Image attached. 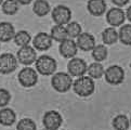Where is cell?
I'll list each match as a JSON object with an SVG mask.
<instances>
[{"label":"cell","instance_id":"obj_14","mask_svg":"<svg viewBox=\"0 0 131 130\" xmlns=\"http://www.w3.org/2000/svg\"><path fill=\"white\" fill-rule=\"evenodd\" d=\"M77 47L82 51H92L93 48L95 47V38L91 35L90 32H81L80 35L77 37Z\"/></svg>","mask_w":131,"mask_h":130},{"label":"cell","instance_id":"obj_13","mask_svg":"<svg viewBox=\"0 0 131 130\" xmlns=\"http://www.w3.org/2000/svg\"><path fill=\"white\" fill-rule=\"evenodd\" d=\"M52 41L53 39L49 34L40 31L32 39V47L37 51H47L52 47Z\"/></svg>","mask_w":131,"mask_h":130},{"label":"cell","instance_id":"obj_25","mask_svg":"<svg viewBox=\"0 0 131 130\" xmlns=\"http://www.w3.org/2000/svg\"><path fill=\"white\" fill-rule=\"evenodd\" d=\"M31 41V36L27 30H20L14 36V42L18 47L28 46Z\"/></svg>","mask_w":131,"mask_h":130},{"label":"cell","instance_id":"obj_15","mask_svg":"<svg viewBox=\"0 0 131 130\" xmlns=\"http://www.w3.org/2000/svg\"><path fill=\"white\" fill-rule=\"evenodd\" d=\"M88 12L92 16L99 17L105 14L106 12V2L105 0H88L87 3Z\"/></svg>","mask_w":131,"mask_h":130},{"label":"cell","instance_id":"obj_20","mask_svg":"<svg viewBox=\"0 0 131 130\" xmlns=\"http://www.w3.org/2000/svg\"><path fill=\"white\" fill-rule=\"evenodd\" d=\"M102 40L105 45H114L119 40L118 31L115 29V27H107L102 32Z\"/></svg>","mask_w":131,"mask_h":130},{"label":"cell","instance_id":"obj_36","mask_svg":"<svg viewBox=\"0 0 131 130\" xmlns=\"http://www.w3.org/2000/svg\"><path fill=\"white\" fill-rule=\"evenodd\" d=\"M43 130H48V129H46V128H45V129H43Z\"/></svg>","mask_w":131,"mask_h":130},{"label":"cell","instance_id":"obj_31","mask_svg":"<svg viewBox=\"0 0 131 130\" xmlns=\"http://www.w3.org/2000/svg\"><path fill=\"white\" fill-rule=\"evenodd\" d=\"M16 1L20 4H22V6H27V4L32 2V0H16Z\"/></svg>","mask_w":131,"mask_h":130},{"label":"cell","instance_id":"obj_4","mask_svg":"<svg viewBox=\"0 0 131 130\" xmlns=\"http://www.w3.org/2000/svg\"><path fill=\"white\" fill-rule=\"evenodd\" d=\"M38 72L36 69L26 66L24 68H22L20 73L17 75L18 82L21 83L22 87L24 88H31L34 87L37 81H38Z\"/></svg>","mask_w":131,"mask_h":130},{"label":"cell","instance_id":"obj_16","mask_svg":"<svg viewBox=\"0 0 131 130\" xmlns=\"http://www.w3.org/2000/svg\"><path fill=\"white\" fill-rule=\"evenodd\" d=\"M15 28L10 22H1L0 23V42H9L14 39Z\"/></svg>","mask_w":131,"mask_h":130},{"label":"cell","instance_id":"obj_18","mask_svg":"<svg viewBox=\"0 0 131 130\" xmlns=\"http://www.w3.org/2000/svg\"><path fill=\"white\" fill-rule=\"evenodd\" d=\"M51 11L50 3L47 0H35L34 4H32V12L35 13L37 16H46Z\"/></svg>","mask_w":131,"mask_h":130},{"label":"cell","instance_id":"obj_27","mask_svg":"<svg viewBox=\"0 0 131 130\" xmlns=\"http://www.w3.org/2000/svg\"><path fill=\"white\" fill-rule=\"evenodd\" d=\"M65 28H66L68 38H72V39L77 38V37L82 32L81 25L77 22H69L68 24L65 25Z\"/></svg>","mask_w":131,"mask_h":130},{"label":"cell","instance_id":"obj_8","mask_svg":"<svg viewBox=\"0 0 131 130\" xmlns=\"http://www.w3.org/2000/svg\"><path fill=\"white\" fill-rule=\"evenodd\" d=\"M18 61L12 53H2L0 55V74L8 75L17 68Z\"/></svg>","mask_w":131,"mask_h":130},{"label":"cell","instance_id":"obj_9","mask_svg":"<svg viewBox=\"0 0 131 130\" xmlns=\"http://www.w3.org/2000/svg\"><path fill=\"white\" fill-rule=\"evenodd\" d=\"M63 118L58 111H48L45 113L42 118V124L48 130H59L62 126Z\"/></svg>","mask_w":131,"mask_h":130},{"label":"cell","instance_id":"obj_34","mask_svg":"<svg viewBox=\"0 0 131 130\" xmlns=\"http://www.w3.org/2000/svg\"><path fill=\"white\" fill-rule=\"evenodd\" d=\"M130 68H131V62H130Z\"/></svg>","mask_w":131,"mask_h":130},{"label":"cell","instance_id":"obj_23","mask_svg":"<svg viewBox=\"0 0 131 130\" xmlns=\"http://www.w3.org/2000/svg\"><path fill=\"white\" fill-rule=\"evenodd\" d=\"M2 12L7 15H14L18 12V9H20V3H18L16 0H4L2 6Z\"/></svg>","mask_w":131,"mask_h":130},{"label":"cell","instance_id":"obj_26","mask_svg":"<svg viewBox=\"0 0 131 130\" xmlns=\"http://www.w3.org/2000/svg\"><path fill=\"white\" fill-rule=\"evenodd\" d=\"M107 48L105 45H96L92 50V58L95 62H102L107 58Z\"/></svg>","mask_w":131,"mask_h":130},{"label":"cell","instance_id":"obj_22","mask_svg":"<svg viewBox=\"0 0 131 130\" xmlns=\"http://www.w3.org/2000/svg\"><path fill=\"white\" fill-rule=\"evenodd\" d=\"M112 125L115 130H128L130 127V119L125 114H119L114 117Z\"/></svg>","mask_w":131,"mask_h":130},{"label":"cell","instance_id":"obj_10","mask_svg":"<svg viewBox=\"0 0 131 130\" xmlns=\"http://www.w3.org/2000/svg\"><path fill=\"white\" fill-rule=\"evenodd\" d=\"M88 65L82 59L73 58L67 63V72L72 77H81L87 73Z\"/></svg>","mask_w":131,"mask_h":130},{"label":"cell","instance_id":"obj_28","mask_svg":"<svg viewBox=\"0 0 131 130\" xmlns=\"http://www.w3.org/2000/svg\"><path fill=\"white\" fill-rule=\"evenodd\" d=\"M36 123L31 118H22L16 125V130H36Z\"/></svg>","mask_w":131,"mask_h":130},{"label":"cell","instance_id":"obj_33","mask_svg":"<svg viewBox=\"0 0 131 130\" xmlns=\"http://www.w3.org/2000/svg\"><path fill=\"white\" fill-rule=\"evenodd\" d=\"M3 1H4V0H0V7H1V6H2V3H3Z\"/></svg>","mask_w":131,"mask_h":130},{"label":"cell","instance_id":"obj_21","mask_svg":"<svg viewBox=\"0 0 131 130\" xmlns=\"http://www.w3.org/2000/svg\"><path fill=\"white\" fill-rule=\"evenodd\" d=\"M87 73L88 76H90L93 79H100V78L104 76L105 69L104 66L101 64V62H93L88 66Z\"/></svg>","mask_w":131,"mask_h":130},{"label":"cell","instance_id":"obj_29","mask_svg":"<svg viewBox=\"0 0 131 130\" xmlns=\"http://www.w3.org/2000/svg\"><path fill=\"white\" fill-rule=\"evenodd\" d=\"M10 101H11L10 91L4 89V88H0V109L6 107L10 103Z\"/></svg>","mask_w":131,"mask_h":130},{"label":"cell","instance_id":"obj_24","mask_svg":"<svg viewBox=\"0 0 131 130\" xmlns=\"http://www.w3.org/2000/svg\"><path fill=\"white\" fill-rule=\"evenodd\" d=\"M118 37L125 46H131V24H125L119 28Z\"/></svg>","mask_w":131,"mask_h":130},{"label":"cell","instance_id":"obj_7","mask_svg":"<svg viewBox=\"0 0 131 130\" xmlns=\"http://www.w3.org/2000/svg\"><path fill=\"white\" fill-rule=\"evenodd\" d=\"M16 59H17L18 63L25 65V66L31 65L32 63H35L36 60H37L36 49L29 45L21 47L16 53Z\"/></svg>","mask_w":131,"mask_h":130},{"label":"cell","instance_id":"obj_37","mask_svg":"<svg viewBox=\"0 0 131 130\" xmlns=\"http://www.w3.org/2000/svg\"><path fill=\"white\" fill-rule=\"evenodd\" d=\"M62 130H65V129H62Z\"/></svg>","mask_w":131,"mask_h":130},{"label":"cell","instance_id":"obj_32","mask_svg":"<svg viewBox=\"0 0 131 130\" xmlns=\"http://www.w3.org/2000/svg\"><path fill=\"white\" fill-rule=\"evenodd\" d=\"M126 17L131 22V6L127 9V11H126Z\"/></svg>","mask_w":131,"mask_h":130},{"label":"cell","instance_id":"obj_12","mask_svg":"<svg viewBox=\"0 0 131 130\" xmlns=\"http://www.w3.org/2000/svg\"><path fill=\"white\" fill-rule=\"evenodd\" d=\"M59 51H60V54L62 55L64 59L71 60V59L75 58L78 52V47H77L76 41H74L72 38H67L66 40L60 42Z\"/></svg>","mask_w":131,"mask_h":130},{"label":"cell","instance_id":"obj_5","mask_svg":"<svg viewBox=\"0 0 131 130\" xmlns=\"http://www.w3.org/2000/svg\"><path fill=\"white\" fill-rule=\"evenodd\" d=\"M52 21L58 25H66L71 22L72 18V10L64 4H59L53 8L52 13H51Z\"/></svg>","mask_w":131,"mask_h":130},{"label":"cell","instance_id":"obj_38","mask_svg":"<svg viewBox=\"0 0 131 130\" xmlns=\"http://www.w3.org/2000/svg\"><path fill=\"white\" fill-rule=\"evenodd\" d=\"M0 48H1V47H0Z\"/></svg>","mask_w":131,"mask_h":130},{"label":"cell","instance_id":"obj_17","mask_svg":"<svg viewBox=\"0 0 131 130\" xmlns=\"http://www.w3.org/2000/svg\"><path fill=\"white\" fill-rule=\"evenodd\" d=\"M16 122V114L12 109L2 107L0 110V125L10 127Z\"/></svg>","mask_w":131,"mask_h":130},{"label":"cell","instance_id":"obj_30","mask_svg":"<svg viewBox=\"0 0 131 130\" xmlns=\"http://www.w3.org/2000/svg\"><path fill=\"white\" fill-rule=\"evenodd\" d=\"M112 2H113L116 7H119V8H121V7H125L126 4H127L130 0H111Z\"/></svg>","mask_w":131,"mask_h":130},{"label":"cell","instance_id":"obj_19","mask_svg":"<svg viewBox=\"0 0 131 130\" xmlns=\"http://www.w3.org/2000/svg\"><path fill=\"white\" fill-rule=\"evenodd\" d=\"M50 36L54 41H58V42H62V41L66 40L68 38L66 28H65L64 25H58L55 24L50 31Z\"/></svg>","mask_w":131,"mask_h":130},{"label":"cell","instance_id":"obj_2","mask_svg":"<svg viewBox=\"0 0 131 130\" xmlns=\"http://www.w3.org/2000/svg\"><path fill=\"white\" fill-rule=\"evenodd\" d=\"M73 78L68 73H55L51 78V86L53 87L55 91L60 92V93H65V92L69 91L71 88H73Z\"/></svg>","mask_w":131,"mask_h":130},{"label":"cell","instance_id":"obj_35","mask_svg":"<svg viewBox=\"0 0 131 130\" xmlns=\"http://www.w3.org/2000/svg\"><path fill=\"white\" fill-rule=\"evenodd\" d=\"M130 125H131V118H130Z\"/></svg>","mask_w":131,"mask_h":130},{"label":"cell","instance_id":"obj_6","mask_svg":"<svg viewBox=\"0 0 131 130\" xmlns=\"http://www.w3.org/2000/svg\"><path fill=\"white\" fill-rule=\"evenodd\" d=\"M104 77L107 83L112 86H118L125 79V71L119 65H112L105 69Z\"/></svg>","mask_w":131,"mask_h":130},{"label":"cell","instance_id":"obj_39","mask_svg":"<svg viewBox=\"0 0 131 130\" xmlns=\"http://www.w3.org/2000/svg\"><path fill=\"white\" fill-rule=\"evenodd\" d=\"M128 130H129V129H128Z\"/></svg>","mask_w":131,"mask_h":130},{"label":"cell","instance_id":"obj_3","mask_svg":"<svg viewBox=\"0 0 131 130\" xmlns=\"http://www.w3.org/2000/svg\"><path fill=\"white\" fill-rule=\"evenodd\" d=\"M36 71L43 76H51L55 74L58 68L57 61L50 55H41L36 60Z\"/></svg>","mask_w":131,"mask_h":130},{"label":"cell","instance_id":"obj_1","mask_svg":"<svg viewBox=\"0 0 131 130\" xmlns=\"http://www.w3.org/2000/svg\"><path fill=\"white\" fill-rule=\"evenodd\" d=\"M73 90L77 95L81 98H87L93 94L95 90L94 79L90 76H81L78 77L73 83Z\"/></svg>","mask_w":131,"mask_h":130},{"label":"cell","instance_id":"obj_11","mask_svg":"<svg viewBox=\"0 0 131 130\" xmlns=\"http://www.w3.org/2000/svg\"><path fill=\"white\" fill-rule=\"evenodd\" d=\"M106 22L112 26H121L124 24V22L126 20V12L119 7H115L110 9L108 11H106Z\"/></svg>","mask_w":131,"mask_h":130}]
</instances>
